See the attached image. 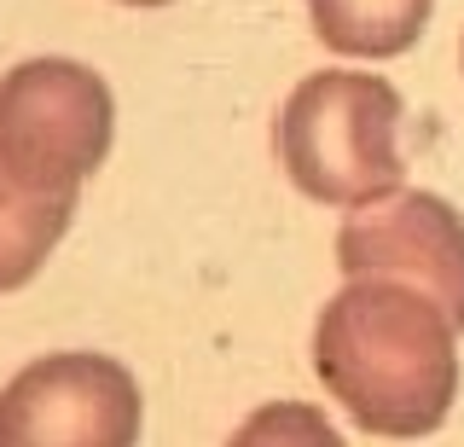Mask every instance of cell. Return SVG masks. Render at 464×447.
<instances>
[{"mask_svg":"<svg viewBox=\"0 0 464 447\" xmlns=\"http://www.w3.org/2000/svg\"><path fill=\"white\" fill-rule=\"evenodd\" d=\"M453 320L401 279H348L319 308L314 372L360 430L389 442L435 436L459 395Z\"/></svg>","mask_w":464,"mask_h":447,"instance_id":"6da1fadb","label":"cell"},{"mask_svg":"<svg viewBox=\"0 0 464 447\" xmlns=\"http://www.w3.org/2000/svg\"><path fill=\"white\" fill-rule=\"evenodd\" d=\"M401 93L383 76L319 70L285 99L273 146L302 198L354 209L401 186Z\"/></svg>","mask_w":464,"mask_h":447,"instance_id":"7a4b0ae2","label":"cell"},{"mask_svg":"<svg viewBox=\"0 0 464 447\" xmlns=\"http://www.w3.org/2000/svg\"><path fill=\"white\" fill-rule=\"evenodd\" d=\"M111 88L76 59H24L0 76V175L29 192H82L111 157Z\"/></svg>","mask_w":464,"mask_h":447,"instance_id":"3957f363","label":"cell"},{"mask_svg":"<svg viewBox=\"0 0 464 447\" xmlns=\"http://www.w3.org/2000/svg\"><path fill=\"white\" fill-rule=\"evenodd\" d=\"M140 424L134 372L93 349L29 360L0 389V447H134Z\"/></svg>","mask_w":464,"mask_h":447,"instance_id":"277c9868","label":"cell"},{"mask_svg":"<svg viewBox=\"0 0 464 447\" xmlns=\"http://www.w3.org/2000/svg\"><path fill=\"white\" fill-rule=\"evenodd\" d=\"M337 267L348 279H401L424 291L464 331V215L435 192H383L337 233Z\"/></svg>","mask_w":464,"mask_h":447,"instance_id":"5b68a950","label":"cell"},{"mask_svg":"<svg viewBox=\"0 0 464 447\" xmlns=\"http://www.w3.org/2000/svg\"><path fill=\"white\" fill-rule=\"evenodd\" d=\"M435 0H308L314 35L343 59H401L430 30Z\"/></svg>","mask_w":464,"mask_h":447,"instance_id":"8992f818","label":"cell"},{"mask_svg":"<svg viewBox=\"0 0 464 447\" xmlns=\"http://www.w3.org/2000/svg\"><path fill=\"white\" fill-rule=\"evenodd\" d=\"M70 215H76V192H29L0 175V296L24 291L47 267L58 238L70 233Z\"/></svg>","mask_w":464,"mask_h":447,"instance_id":"52a82bcc","label":"cell"},{"mask_svg":"<svg viewBox=\"0 0 464 447\" xmlns=\"http://www.w3.org/2000/svg\"><path fill=\"white\" fill-rule=\"evenodd\" d=\"M227 447H348V442L308 401H273V407H256L244 418Z\"/></svg>","mask_w":464,"mask_h":447,"instance_id":"ba28073f","label":"cell"},{"mask_svg":"<svg viewBox=\"0 0 464 447\" xmlns=\"http://www.w3.org/2000/svg\"><path fill=\"white\" fill-rule=\"evenodd\" d=\"M122 6H174V0H122Z\"/></svg>","mask_w":464,"mask_h":447,"instance_id":"9c48e42d","label":"cell"}]
</instances>
